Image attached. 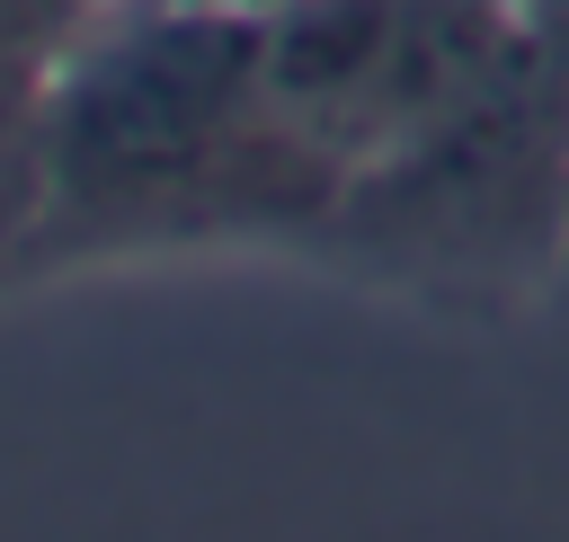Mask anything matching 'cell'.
I'll use <instances>...</instances> for the list:
<instances>
[{
  "mask_svg": "<svg viewBox=\"0 0 569 542\" xmlns=\"http://www.w3.org/2000/svg\"><path fill=\"white\" fill-rule=\"evenodd\" d=\"M249 160H311L258 98V18L133 0V18L53 80L44 178L62 213H160L169 195L240 178Z\"/></svg>",
  "mask_w": 569,
  "mask_h": 542,
  "instance_id": "obj_1",
  "label": "cell"
},
{
  "mask_svg": "<svg viewBox=\"0 0 569 542\" xmlns=\"http://www.w3.org/2000/svg\"><path fill=\"white\" fill-rule=\"evenodd\" d=\"M98 9H107V0H0V36H9V44H27V53H44V44L80 36Z\"/></svg>",
  "mask_w": 569,
  "mask_h": 542,
  "instance_id": "obj_2",
  "label": "cell"
},
{
  "mask_svg": "<svg viewBox=\"0 0 569 542\" xmlns=\"http://www.w3.org/2000/svg\"><path fill=\"white\" fill-rule=\"evenodd\" d=\"M187 9H222V18H276V9H302V0H187Z\"/></svg>",
  "mask_w": 569,
  "mask_h": 542,
  "instance_id": "obj_3",
  "label": "cell"
},
{
  "mask_svg": "<svg viewBox=\"0 0 569 542\" xmlns=\"http://www.w3.org/2000/svg\"><path fill=\"white\" fill-rule=\"evenodd\" d=\"M507 9H516V0H507Z\"/></svg>",
  "mask_w": 569,
  "mask_h": 542,
  "instance_id": "obj_4",
  "label": "cell"
}]
</instances>
